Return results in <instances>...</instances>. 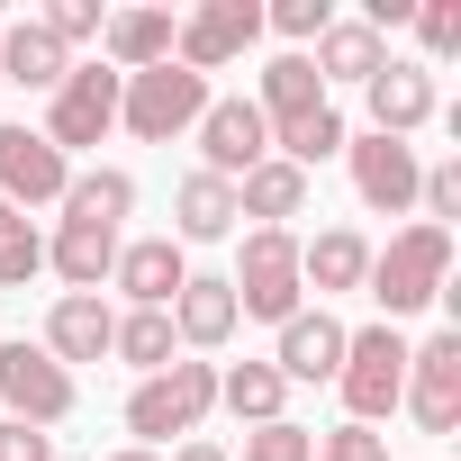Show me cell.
I'll return each mask as SVG.
<instances>
[{
  "mask_svg": "<svg viewBox=\"0 0 461 461\" xmlns=\"http://www.w3.org/2000/svg\"><path fill=\"white\" fill-rule=\"evenodd\" d=\"M362 290L380 299V326H407L416 308H434L443 290H452V236L443 226H398L389 245H371V272H362Z\"/></svg>",
  "mask_w": 461,
  "mask_h": 461,
  "instance_id": "6da1fadb",
  "label": "cell"
},
{
  "mask_svg": "<svg viewBox=\"0 0 461 461\" xmlns=\"http://www.w3.org/2000/svg\"><path fill=\"white\" fill-rule=\"evenodd\" d=\"M226 290H236V317L290 326V317L308 308V290H299V236H290V226H245V245H236V272H226Z\"/></svg>",
  "mask_w": 461,
  "mask_h": 461,
  "instance_id": "7a4b0ae2",
  "label": "cell"
},
{
  "mask_svg": "<svg viewBox=\"0 0 461 461\" xmlns=\"http://www.w3.org/2000/svg\"><path fill=\"white\" fill-rule=\"evenodd\" d=\"M208 416H217V362H172V371L127 389V434L145 452H163L172 434H199Z\"/></svg>",
  "mask_w": 461,
  "mask_h": 461,
  "instance_id": "3957f363",
  "label": "cell"
},
{
  "mask_svg": "<svg viewBox=\"0 0 461 461\" xmlns=\"http://www.w3.org/2000/svg\"><path fill=\"white\" fill-rule=\"evenodd\" d=\"M208 100H217V91H208L190 64H154V73H127V82H118V127H127L136 145H172V136L199 127Z\"/></svg>",
  "mask_w": 461,
  "mask_h": 461,
  "instance_id": "277c9868",
  "label": "cell"
},
{
  "mask_svg": "<svg viewBox=\"0 0 461 461\" xmlns=\"http://www.w3.org/2000/svg\"><path fill=\"white\" fill-rule=\"evenodd\" d=\"M335 389H344V425H380V416H398V389H407V335L398 326H353L344 335V371H335Z\"/></svg>",
  "mask_w": 461,
  "mask_h": 461,
  "instance_id": "5b68a950",
  "label": "cell"
},
{
  "mask_svg": "<svg viewBox=\"0 0 461 461\" xmlns=\"http://www.w3.org/2000/svg\"><path fill=\"white\" fill-rule=\"evenodd\" d=\"M118 82H127V73H109L100 55H91V64H73V73L46 91V127H37V136L73 163L82 145H100V136L118 127Z\"/></svg>",
  "mask_w": 461,
  "mask_h": 461,
  "instance_id": "8992f818",
  "label": "cell"
},
{
  "mask_svg": "<svg viewBox=\"0 0 461 461\" xmlns=\"http://www.w3.org/2000/svg\"><path fill=\"white\" fill-rule=\"evenodd\" d=\"M73 371L46 353V344H28V335H10V344H0V416H19V425H64L73 416Z\"/></svg>",
  "mask_w": 461,
  "mask_h": 461,
  "instance_id": "52a82bcc",
  "label": "cell"
},
{
  "mask_svg": "<svg viewBox=\"0 0 461 461\" xmlns=\"http://www.w3.org/2000/svg\"><path fill=\"white\" fill-rule=\"evenodd\" d=\"M398 407L416 416V434H452V425H461V326L407 344V389H398Z\"/></svg>",
  "mask_w": 461,
  "mask_h": 461,
  "instance_id": "ba28073f",
  "label": "cell"
},
{
  "mask_svg": "<svg viewBox=\"0 0 461 461\" xmlns=\"http://www.w3.org/2000/svg\"><path fill=\"white\" fill-rule=\"evenodd\" d=\"M254 37H263V10H254V0H199V10H181L172 64H190V73L208 82V73H226L236 55H254Z\"/></svg>",
  "mask_w": 461,
  "mask_h": 461,
  "instance_id": "9c48e42d",
  "label": "cell"
},
{
  "mask_svg": "<svg viewBox=\"0 0 461 461\" xmlns=\"http://www.w3.org/2000/svg\"><path fill=\"white\" fill-rule=\"evenodd\" d=\"M190 136H199V172H217V181H245V172L272 154V127H263L254 100H208Z\"/></svg>",
  "mask_w": 461,
  "mask_h": 461,
  "instance_id": "30bf717a",
  "label": "cell"
},
{
  "mask_svg": "<svg viewBox=\"0 0 461 461\" xmlns=\"http://www.w3.org/2000/svg\"><path fill=\"white\" fill-rule=\"evenodd\" d=\"M344 163H353V199L371 208V217H407L416 208V145H398V136H353L344 145Z\"/></svg>",
  "mask_w": 461,
  "mask_h": 461,
  "instance_id": "8fae6325",
  "label": "cell"
},
{
  "mask_svg": "<svg viewBox=\"0 0 461 461\" xmlns=\"http://www.w3.org/2000/svg\"><path fill=\"white\" fill-rule=\"evenodd\" d=\"M64 181H73V163H64L37 127H0V199H10L19 217H28V208H55Z\"/></svg>",
  "mask_w": 461,
  "mask_h": 461,
  "instance_id": "7c38bea8",
  "label": "cell"
},
{
  "mask_svg": "<svg viewBox=\"0 0 461 461\" xmlns=\"http://www.w3.org/2000/svg\"><path fill=\"white\" fill-rule=\"evenodd\" d=\"M64 371L73 362H109V344H118V308L100 299V290H64L55 308H46V335H37Z\"/></svg>",
  "mask_w": 461,
  "mask_h": 461,
  "instance_id": "4fadbf2b",
  "label": "cell"
},
{
  "mask_svg": "<svg viewBox=\"0 0 461 461\" xmlns=\"http://www.w3.org/2000/svg\"><path fill=\"white\" fill-rule=\"evenodd\" d=\"M344 335H353V326H344L335 308H299V317L281 326V344H272V371H281L290 389H299V380H335V371H344Z\"/></svg>",
  "mask_w": 461,
  "mask_h": 461,
  "instance_id": "5bb4252c",
  "label": "cell"
},
{
  "mask_svg": "<svg viewBox=\"0 0 461 461\" xmlns=\"http://www.w3.org/2000/svg\"><path fill=\"white\" fill-rule=\"evenodd\" d=\"M118 226H91V217H55V236H46V272L64 281V290H109V272H118Z\"/></svg>",
  "mask_w": 461,
  "mask_h": 461,
  "instance_id": "9a60e30c",
  "label": "cell"
},
{
  "mask_svg": "<svg viewBox=\"0 0 461 461\" xmlns=\"http://www.w3.org/2000/svg\"><path fill=\"white\" fill-rule=\"evenodd\" d=\"M362 100H371V136H398V145H407V136H416V127L434 118V73H425V64H398V55H389V64H380V73L362 82Z\"/></svg>",
  "mask_w": 461,
  "mask_h": 461,
  "instance_id": "2e32d148",
  "label": "cell"
},
{
  "mask_svg": "<svg viewBox=\"0 0 461 461\" xmlns=\"http://www.w3.org/2000/svg\"><path fill=\"white\" fill-rule=\"evenodd\" d=\"M181 281H190V254H181L172 236H136V245H118L109 290H127V308H172Z\"/></svg>",
  "mask_w": 461,
  "mask_h": 461,
  "instance_id": "e0dca14e",
  "label": "cell"
},
{
  "mask_svg": "<svg viewBox=\"0 0 461 461\" xmlns=\"http://www.w3.org/2000/svg\"><path fill=\"white\" fill-rule=\"evenodd\" d=\"M172 37H181V19L172 10H109V28H100V64L109 73H154V64H172Z\"/></svg>",
  "mask_w": 461,
  "mask_h": 461,
  "instance_id": "ac0fdd59",
  "label": "cell"
},
{
  "mask_svg": "<svg viewBox=\"0 0 461 461\" xmlns=\"http://www.w3.org/2000/svg\"><path fill=\"white\" fill-rule=\"evenodd\" d=\"M236 290H226V272H190L181 281V299H172V335L190 344V353H217V344H236Z\"/></svg>",
  "mask_w": 461,
  "mask_h": 461,
  "instance_id": "d6986e66",
  "label": "cell"
},
{
  "mask_svg": "<svg viewBox=\"0 0 461 461\" xmlns=\"http://www.w3.org/2000/svg\"><path fill=\"white\" fill-rule=\"evenodd\" d=\"M236 181H217V172H181L172 190V245H226L236 236Z\"/></svg>",
  "mask_w": 461,
  "mask_h": 461,
  "instance_id": "ffe728a7",
  "label": "cell"
},
{
  "mask_svg": "<svg viewBox=\"0 0 461 461\" xmlns=\"http://www.w3.org/2000/svg\"><path fill=\"white\" fill-rule=\"evenodd\" d=\"M371 272V236L362 226H326V236H299V290L335 299V290H362Z\"/></svg>",
  "mask_w": 461,
  "mask_h": 461,
  "instance_id": "44dd1931",
  "label": "cell"
},
{
  "mask_svg": "<svg viewBox=\"0 0 461 461\" xmlns=\"http://www.w3.org/2000/svg\"><path fill=\"white\" fill-rule=\"evenodd\" d=\"M335 91L317 82V64L308 55H272L263 64V82H254V109H263V127H299V118H317Z\"/></svg>",
  "mask_w": 461,
  "mask_h": 461,
  "instance_id": "7402d4cb",
  "label": "cell"
},
{
  "mask_svg": "<svg viewBox=\"0 0 461 461\" xmlns=\"http://www.w3.org/2000/svg\"><path fill=\"white\" fill-rule=\"evenodd\" d=\"M236 217H254V226H290V217H308V172L281 163V154H263V163L236 181Z\"/></svg>",
  "mask_w": 461,
  "mask_h": 461,
  "instance_id": "603a6c76",
  "label": "cell"
},
{
  "mask_svg": "<svg viewBox=\"0 0 461 461\" xmlns=\"http://www.w3.org/2000/svg\"><path fill=\"white\" fill-rule=\"evenodd\" d=\"M217 407L236 416L245 434H254V425H281V416H290V380H281L272 362H226V371H217Z\"/></svg>",
  "mask_w": 461,
  "mask_h": 461,
  "instance_id": "cb8c5ba5",
  "label": "cell"
},
{
  "mask_svg": "<svg viewBox=\"0 0 461 461\" xmlns=\"http://www.w3.org/2000/svg\"><path fill=\"white\" fill-rule=\"evenodd\" d=\"M308 64H317V82H326V91H335V82H353V91H362V82L389 64V37H380V28H362V19H335V28L317 37V55H308Z\"/></svg>",
  "mask_w": 461,
  "mask_h": 461,
  "instance_id": "d4e9b609",
  "label": "cell"
},
{
  "mask_svg": "<svg viewBox=\"0 0 461 461\" xmlns=\"http://www.w3.org/2000/svg\"><path fill=\"white\" fill-rule=\"evenodd\" d=\"M73 73V55L37 28V19H19V28H0V82H19V91H55Z\"/></svg>",
  "mask_w": 461,
  "mask_h": 461,
  "instance_id": "484cf974",
  "label": "cell"
},
{
  "mask_svg": "<svg viewBox=\"0 0 461 461\" xmlns=\"http://www.w3.org/2000/svg\"><path fill=\"white\" fill-rule=\"evenodd\" d=\"M55 208H64V217H91V226H118V236H127V217H136V172H118V163L73 172Z\"/></svg>",
  "mask_w": 461,
  "mask_h": 461,
  "instance_id": "4316f807",
  "label": "cell"
},
{
  "mask_svg": "<svg viewBox=\"0 0 461 461\" xmlns=\"http://www.w3.org/2000/svg\"><path fill=\"white\" fill-rule=\"evenodd\" d=\"M136 380H154V371H172V353H181V335H172V308H127L118 317V344H109Z\"/></svg>",
  "mask_w": 461,
  "mask_h": 461,
  "instance_id": "83f0119b",
  "label": "cell"
},
{
  "mask_svg": "<svg viewBox=\"0 0 461 461\" xmlns=\"http://www.w3.org/2000/svg\"><path fill=\"white\" fill-rule=\"evenodd\" d=\"M344 145H353V127H344V109H335V100H326L317 118H299V127H272V154H281V163H299V172L335 163Z\"/></svg>",
  "mask_w": 461,
  "mask_h": 461,
  "instance_id": "f1b7e54d",
  "label": "cell"
},
{
  "mask_svg": "<svg viewBox=\"0 0 461 461\" xmlns=\"http://www.w3.org/2000/svg\"><path fill=\"white\" fill-rule=\"evenodd\" d=\"M37 272H46V236H37L10 199H0V290H28Z\"/></svg>",
  "mask_w": 461,
  "mask_h": 461,
  "instance_id": "f546056e",
  "label": "cell"
},
{
  "mask_svg": "<svg viewBox=\"0 0 461 461\" xmlns=\"http://www.w3.org/2000/svg\"><path fill=\"white\" fill-rule=\"evenodd\" d=\"M263 28H272V37H290V55H308V46L335 28V0H272Z\"/></svg>",
  "mask_w": 461,
  "mask_h": 461,
  "instance_id": "4dcf8cb0",
  "label": "cell"
},
{
  "mask_svg": "<svg viewBox=\"0 0 461 461\" xmlns=\"http://www.w3.org/2000/svg\"><path fill=\"white\" fill-rule=\"evenodd\" d=\"M37 28L73 55V46H100V28H109V10H100V0H46V10H37Z\"/></svg>",
  "mask_w": 461,
  "mask_h": 461,
  "instance_id": "1f68e13d",
  "label": "cell"
},
{
  "mask_svg": "<svg viewBox=\"0 0 461 461\" xmlns=\"http://www.w3.org/2000/svg\"><path fill=\"white\" fill-rule=\"evenodd\" d=\"M407 28H416V46H425V73L452 64V55H461V0H416Z\"/></svg>",
  "mask_w": 461,
  "mask_h": 461,
  "instance_id": "d6a6232c",
  "label": "cell"
},
{
  "mask_svg": "<svg viewBox=\"0 0 461 461\" xmlns=\"http://www.w3.org/2000/svg\"><path fill=\"white\" fill-rule=\"evenodd\" d=\"M416 208H425V226L452 236V217H461V163H425L416 172Z\"/></svg>",
  "mask_w": 461,
  "mask_h": 461,
  "instance_id": "836d02e7",
  "label": "cell"
},
{
  "mask_svg": "<svg viewBox=\"0 0 461 461\" xmlns=\"http://www.w3.org/2000/svg\"><path fill=\"white\" fill-rule=\"evenodd\" d=\"M236 461H317V434H308V425H290V416H281V425H254V434H245V452H236Z\"/></svg>",
  "mask_w": 461,
  "mask_h": 461,
  "instance_id": "e575fe53",
  "label": "cell"
},
{
  "mask_svg": "<svg viewBox=\"0 0 461 461\" xmlns=\"http://www.w3.org/2000/svg\"><path fill=\"white\" fill-rule=\"evenodd\" d=\"M317 461H389V434L380 425H326L317 434Z\"/></svg>",
  "mask_w": 461,
  "mask_h": 461,
  "instance_id": "d590c367",
  "label": "cell"
},
{
  "mask_svg": "<svg viewBox=\"0 0 461 461\" xmlns=\"http://www.w3.org/2000/svg\"><path fill=\"white\" fill-rule=\"evenodd\" d=\"M0 461H55V443L37 425H19V416H0Z\"/></svg>",
  "mask_w": 461,
  "mask_h": 461,
  "instance_id": "8d00e7d4",
  "label": "cell"
},
{
  "mask_svg": "<svg viewBox=\"0 0 461 461\" xmlns=\"http://www.w3.org/2000/svg\"><path fill=\"white\" fill-rule=\"evenodd\" d=\"M172 461H236L226 443H208V434H190V443H172Z\"/></svg>",
  "mask_w": 461,
  "mask_h": 461,
  "instance_id": "74e56055",
  "label": "cell"
},
{
  "mask_svg": "<svg viewBox=\"0 0 461 461\" xmlns=\"http://www.w3.org/2000/svg\"><path fill=\"white\" fill-rule=\"evenodd\" d=\"M109 461H163V452H145V443H127V452H109Z\"/></svg>",
  "mask_w": 461,
  "mask_h": 461,
  "instance_id": "f35d334b",
  "label": "cell"
}]
</instances>
